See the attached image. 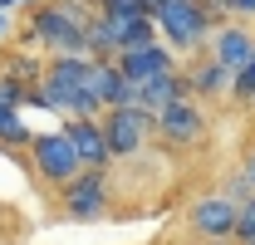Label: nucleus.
<instances>
[{"instance_id":"10","label":"nucleus","mask_w":255,"mask_h":245,"mask_svg":"<svg viewBox=\"0 0 255 245\" xmlns=\"http://www.w3.org/2000/svg\"><path fill=\"white\" fill-rule=\"evenodd\" d=\"M64 132H69V142H74V152H79L84 167H118L113 152H108L103 118H69V122H64Z\"/></svg>"},{"instance_id":"13","label":"nucleus","mask_w":255,"mask_h":245,"mask_svg":"<svg viewBox=\"0 0 255 245\" xmlns=\"http://www.w3.org/2000/svg\"><path fill=\"white\" fill-rule=\"evenodd\" d=\"M44 64H49V54H39V49H0V74L5 79H20V84H30V89H39V79H44Z\"/></svg>"},{"instance_id":"24","label":"nucleus","mask_w":255,"mask_h":245,"mask_svg":"<svg viewBox=\"0 0 255 245\" xmlns=\"http://www.w3.org/2000/svg\"><path fill=\"white\" fill-rule=\"evenodd\" d=\"M5 216H10V211H5V201H0V231H5Z\"/></svg>"},{"instance_id":"21","label":"nucleus","mask_w":255,"mask_h":245,"mask_svg":"<svg viewBox=\"0 0 255 245\" xmlns=\"http://www.w3.org/2000/svg\"><path fill=\"white\" fill-rule=\"evenodd\" d=\"M10 39H15V20H10V15H5V10H0V49H5V44H10Z\"/></svg>"},{"instance_id":"25","label":"nucleus","mask_w":255,"mask_h":245,"mask_svg":"<svg viewBox=\"0 0 255 245\" xmlns=\"http://www.w3.org/2000/svg\"><path fill=\"white\" fill-rule=\"evenodd\" d=\"M251 113H255V103H251Z\"/></svg>"},{"instance_id":"3","label":"nucleus","mask_w":255,"mask_h":245,"mask_svg":"<svg viewBox=\"0 0 255 245\" xmlns=\"http://www.w3.org/2000/svg\"><path fill=\"white\" fill-rule=\"evenodd\" d=\"M15 39L39 54H89V25L59 10L54 0H39L34 10H25V30H15Z\"/></svg>"},{"instance_id":"2","label":"nucleus","mask_w":255,"mask_h":245,"mask_svg":"<svg viewBox=\"0 0 255 245\" xmlns=\"http://www.w3.org/2000/svg\"><path fill=\"white\" fill-rule=\"evenodd\" d=\"M54 211L74 226H94L118 216V172L113 167H84L69 186L54 191Z\"/></svg>"},{"instance_id":"1","label":"nucleus","mask_w":255,"mask_h":245,"mask_svg":"<svg viewBox=\"0 0 255 245\" xmlns=\"http://www.w3.org/2000/svg\"><path fill=\"white\" fill-rule=\"evenodd\" d=\"M152 20H157L162 44L191 59V54H206L211 34L226 25V10H221V0H162L152 10Z\"/></svg>"},{"instance_id":"15","label":"nucleus","mask_w":255,"mask_h":245,"mask_svg":"<svg viewBox=\"0 0 255 245\" xmlns=\"http://www.w3.org/2000/svg\"><path fill=\"white\" fill-rule=\"evenodd\" d=\"M226 103H231V108H251L255 103V54L231 74V98H226Z\"/></svg>"},{"instance_id":"18","label":"nucleus","mask_w":255,"mask_h":245,"mask_svg":"<svg viewBox=\"0 0 255 245\" xmlns=\"http://www.w3.org/2000/svg\"><path fill=\"white\" fill-rule=\"evenodd\" d=\"M54 5H59V10H69L74 20H84V25H89V20H98V0H54Z\"/></svg>"},{"instance_id":"12","label":"nucleus","mask_w":255,"mask_h":245,"mask_svg":"<svg viewBox=\"0 0 255 245\" xmlns=\"http://www.w3.org/2000/svg\"><path fill=\"white\" fill-rule=\"evenodd\" d=\"M182 98H191L187 74H182V69H172V74H162V79H152V84H142V89H137V108H147V113L157 118L162 108H172V103H182Z\"/></svg>"},{"instance_id":"4","label":"nucleus","mask_w":255,"mask_h":245,"mask_svg":"<svg viewBox=\"0 0 255 245\" xmlns=\"http://www.w3.org/2000/svg\"><path fill=\"white\" fill-rule=\"evenodd\" d=\"M25 162H30L34 182L44 186V191H59V186H69L79 172H84V162H79L69 132H64V122L59 127H34L30 147H25Z\"/></svg>"},{"instance_id":"22","label":"nucleus","mask_w":255,"mask_h":245,"mask_svg":"<svg viewBox=\"0 0 255 245\" xmlns=\"http://www.w3.org/2000/svg\"><path fill=\"white\" fill-rule=\"evenodd\" d=\"M34 5H39V0H0L5 15H15V10H34Z\"/></svg>"},{"instance_id":"20","label":"nucleus","mask_w":255,"mask_h":245,"mask_svg":"<svg viewBox=\"0 0 255 245\" xmlns=\"http://www.w3.org/2000/svg\"><path fill=\"white\" fill-rule=\"evenodd\" d=\"M221 10L236 20H255V0H221Z\"/></svg>"},{"instance_id":"17","label":"nucleus","mask_w":255,"mask_h":245,"mask_svg":"<svg viewBox=\"0 0 255 245\" xmlns=\"http://www.w3.org/2000/svg\"><path fill=\"white\" fill-rule=\"evenodd\" d=\"M98 15H152L147 0H98Z\"/></svg>"},{"instance_id":"7","label":"nucleus","mask_w":255,"mask_h":245,"mask_svg":"<svg viewBox=\"0 0 255 245\" xmlns=\"http://www.w3.org/2000/svg\"><path fill=\"white\" fill-rule=\"evenodd\" d=\"M236 211H241V206L216 186V191L191 196L182 221H187V236H191V241H236Z\"/></svg>"},{"instance_id":"14","label":"nucleus","mask_w":255,"mask_h":245,"mask_svg":"<svg viewBox=\"0 0 255 245\" xmlns=\"http://www.w3.org/2000/svg\"><path fill=\"white\" fill-rule=\"evenodd\" d=\"M30 137H34V127L25 122V113L10 108V103H0V147H5V152H25Z\"/></svg>"},{"instance_id":"5","label":"nucleus","mask_w":255,"mask_h":245,"mask_svg":"<svg viewBox=\"0 0 255 245\" xmlns=\"http://www.w3.org/2000/svg\"><path fill=\"white\" fill-rule=\"evenodd\" d=\"M103 132H108L113 162H132V157L157 147V118L147 108H108L103 113Z\"/></svg>"},{"instance_id":"16","label":"nucleus","mask_w":255,"mask_h":245,"mask_svg":"<svg viewBox=\"0 0 255 245\" xmlns=\"http://www.w3.org/2000/svg\"><path fill=\"white\" fill-rule=\"evenodd\" d=\"M236 245H255V196L241 201V211H236Z\"/></svg>"},{"instance_id":"11","label":"nucleus","mask_w":255,"mask_h":245,"mask_svg":"<svg viewBox=\"0 0 255 245\" xmlns=\"http://www.w3.org/2000/svg\"><path fill=\"white\" fill-rule=\"evenodd\" d=\"M206 54L221 64V69H231V74H236V69H241V64L255 54V30H251V25H241V20H226L221 30L211 34Z\"/></svg>"},{"instance_id":"19","label":"nucleus","mask_w":255,"mask_h":245,"mask_svg":"<svg viewBox=\"0 0 255 245\" xmlns=\"http://www.w3.org/2000/svg\"><path fill=\"white\" fill-rule=\"evenodd\" d=\"M236 172H241V182L251 186V196H255V142L241 152V167H236Z\"/></svg>"},{"instance_id":"23","label":"nucleus","mask_w":255,"mask_h":245,"mask_svg":"<svg viewBox=\"0 0 255 245\" xmlns=\"http://www.w3.org/2000/svg\"><path fill=\"white\" fill-rule=\"evenodd\" d=\"M196 245H236V241H196Z\"/></svg>"},{"instance_id":"9","label":"nucleus","mask_w":255,"mask_h":245,"mask_svg":"<svg viewBox=\"0 0 255 245\" xmlns=\"http://www.w3.org/2000/svg\"><path fill=\"white\" fill-rule=\"evenodd\" d=\"M182 74H187V89L196 103H226L231 98V69H221L211 54H191L182 64Z\"/></svg>"},{"instance_id":"8","label":"nucleus","mask_w":255,"mask_h":245,"mask_svg":"<svg viewBox=\"0 0 255 245\" xmlns=\"http://www.w3.org/2000/svg\"><path fill=\"white\" fill-rule=\"evenodd\" d=\"M118 74H123L128 84H152V79H162V74H172V69H182V54L177 49H167L162 39H152V44H142V49H123L118 54Z\"/></svg>"},{"instance_id":"6","label":"nucleus","mask_w":255,"mask_h":245,"mask_svg":"<svg viewBox=\"0 0 255 245\" xmlns=\"http://www.w3.org/2000/svg\"><path fill=\"white\" fill-rule=\"evenodd\" d=\"M206 137H211V118L196 98H182L157 113V147H167V152H196Z\"/></svg>"}]
</instances>
